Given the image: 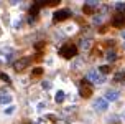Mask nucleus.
I'll return each instance as SVG.
<instances>
[{
	"label": "nucleus",
	"instance_id": "f257e3e1",
	"mask_svg": "<svg viewBox=\"0 0 125 124\" xmlns=\"http://www.w3.org/2000/svg\"><path fill=\"white\" fill-rule=\"evenodd\" d=\"M59 55L62 58H66V60H71V58H74L77 55V46L76 45H71V43L62 45L61 48H59Z\"/></svg>",
	"mask_w": 125,
	"mask_h": 124
},
{
	"label": "nucleus",
	"instance_id": "f03ea898",
	"mask_svg": "<svg viewBox=\"0 0 125 124\" xmlns=\"http://www.w3.org/2000/svg\"><path fill=\"white\" fill-rule=\"evenodd\" d=\"M87 80H91L92 83H95V84H102V83L105 81V78H104V74H100V73H97L95 69H92V71L87 73Z\"/></svg>",
	"mask_w": 125,
	"mask_h": 124
},
{
	"label": "nucleus",
	"instance_id": "7ed1b4c3",
	"mask_svg": "<svg viewBox=\"0 0 125 124\" xmlns=\"http://www.w3.org/2000/svg\"><path fill=\"white\" fill-rule=\"evenodd\" d=\"M79 94H81L82 98H91V94H92V88L89 86V80H82Z\"/></svg>",
	"mask_w": 125,
	"mask_h": 124
},
{
	"label": "nucleus",
	"instance_id": "20e7f679",
	"mask_svg": "<svg viewBox=\"0 0 125 124\" xmlns=\"http://www.w3.org/2000/svg\"><path fill=\"white\" fill-rule=\"evenodd\" d=\"M30 58L28 56H25V58H20V60H17V61L13 63V68L17 69V71H21V69L28 68V65H30Z\"/></svg>",
	"mask_w": 125,
	"mask_h": 124
},
{
	"label": "nucleus",
	"instance_id": "39448f33",
	"mask_svg": "<svg viewBox=\"0 0 125 124\" xmlns=\"http://www.w3.org/2000/svg\"><path fill=\"white\" fill-rule=\"evenodd\" d=\"M69 15H71L69 10H58V12H54V15H53V20L58 23V22H62V20H68Z\"/></svg>",
	"mask_w": 125,
	"mask_h": 124
},
{
	"label": "nucleus",
	"instance_id": "423d86ee",
	"mask_svg": "<svg viewBox=\"0 0 125 124\" xmlns=\"http://www.w3.org/2000/svg\"><path fill=\"white\" fill-rule=\"evenodd\" d=\"M119 91H115V89H109L105 93V101H115V99H119Z\"/></svg>",
	"mask_w": 125,
	"mask_h": 124
},
{
	"label": "nucleus",
	"instance_id": "0eeeda50",
	"mask_svg": "<svg viewBox=\"0 0 125 124\" xmlns=\"http://www.w3.org/2000/svg\"><path fill=\"white\" fill-rule=\"evenodd\" d=\"M112 25H114V27H117V28H119V27H122V25H124V13L115 15V17L112 18Z\"/></svg>",
	"mask_w": 125,
	"mask_h": 124
},
{
	"label": "nucleus",
	"instance_id": "6e6552de",
	"mask_svg": "<svg viewBox=\"0 0 125 124\" xmlns=\"http://www.w3.org/2000/svg\"><path fill=\"white\" fill-rule=\"evenodd\" d=\"M94 106H95V109H99V111H105L107 109V101L105 99H97Z\"/></svg>",
	"mask_w": 125,
	"mask_h": 124
},
{
	"label": "nucleus",
	"instance_id": "1a4fd4ad",
	"mask_svg": "<svg viewBox=\"0 0 125 124\" xmlns=\"http://www.w3.org/2000/svg\"><path fill=\"white\" fill-rule=\"evenodd\" d=\"M0 103L2 104H7V103H12V96L7 93H0Z\"/></svg>",
	"mask_w": 125,
	"mask_h": 124
},
{
	"label": "nucleus",
	"instance_id": "9d476101",
	"mask_svg": "<svg viewBox=\"0 0 125 124\" xmlns=\"http://www.w3.org/2000/svg\"><path fill=\"white\" fill-rule=\"evenodd\" d=\"M38 12H40V7H38L36 3H33V5H31V8H30V15H31V18H36Z\"/></svg>",
	"mask_w": 125,
	"mask_h": 124
},
{
	"label": "nucleus",
	"instance_id": "9b49d317",
	"mask_svg": "<svg viewBox=\"0 0 125 124\" xmlns=\"http://www.w3.org/2000/svg\"><path fill=\"white\" fill-rule=\"evenodd\" d=\"M64 98H66V96H64V91H61V89H59V91L56 93V96H54V101H56V103H62V101H64Z\"/></svg>",
	"mask_w": 125,
	"mask_h": 124
},
{
	"label": "nucleus",
	"instance_id": "f8f14e48",
	"mask_svg": "<svg viewBox=\"0 0 125 124\" xmlns=\"http://www.w3.org/2000/svg\"><path fill=\"white\" fill-rule=\"evenodd\" d=\"M79 46H81L82 50H87L89 46H91V40H89V38H86V40L82 38V40H81V43H79Z\"/></svg>",
	"mask_w": 125,
	"mask_h": 124
},
{
	"label": "nucleus",
	"instance_id": "ddd939ff",
	"mask_svg": "<svg viewBox=\"0 0 125 124\" xmlns=\"http://www.w3.org/2000/svg\"><path fill=\"white\" fill-rule=\"evenodd\" d=\"M107 60H109V61L112 63V61H115V60H117V53H115V51H107Z\"/></svg>",
	"mask_w": 125,
	"mask_h": 124
},
{
	"label": "nucleus",
	"instance_id": "4468645a",
	"mask_svg": "<svg viewBox=\"0 0 125 124\" xmlns=\"http://www.w3.org/2000/svg\"><path fill=\"white\" fill-rule=\"evenodd\" d=\"M122 80H125V71H120V73H117L115 76H114V81H122Z\"/></svg>",
	"mask_w": 125,
	"mask_h": 124
},
{
	"label": "nucleus",
	"instance_id": "2eb2a0df",
	"mask_svg": "<svg viewBox=\"0 0 125 124\" xmlns=\"http://www.w3.org/2000/svg\"><path fill=\"white\" fill-rule=\"evenodd\" d=\"M109 71H110V66L109 65H102L100 66V74H107Z\"/></svg>",
	"mask_w": 125,
	"mask_h": 124
},
{
	"label": "nucleus",
	"instance_id": "dca6fc26",
	"mask_svg": "<svg viewBox=\"0 0 125 124\" xmlns=\"http://www.w3.org/2000/svg\"><path fill=\"white\" fill-rule=\"evenodd\" d=\"M0 80L5 81V83H10V76H8V74H5V73H0Z\"/></svg>",
	"mask_w": 125,
	"mask_h": 124
},
{
	"label": "nucleus",
	"instance_id": "f3484780",
	"mask_svg": "<svg viewBox=\"0 0 125 124\" xmlns=\"http://www.w3.org/2000/svg\"><path fill=\"white\" fill-rule=\"evenodd\" d=\"M41 73H43V68H35L33 69V76H40Z\"/></svg>",
	"mask_w": 125,
	"mask_h": 124
},
{
	"label": "nucleus",
	"instance_id": "a211bd4d",
	"mask_svg": "<svg viewBox=\"0 0 125 124\" xmlns=\"http://www.w3.org/2000/svg\"><path fill=\"white\" fill-rule=\"evenodd\" d=\"M13 111H15V106H8L5 109V114H13Z\"/></svg>",
	"mask_w": 125,
	"mask_h": 124
},
{
	"label": "nucleus",
	"instance_id": "6ab92c4d",
	"mask_svg": "<svg viewBox=\"0 0 125 124\" xmlns=\"http://www.w3.org/2000/svg\"><path fill=\"white\" fill-rule=\"evenodd\" d=\"M41 86H43L44 89H50V88H51V83H50V81H43V83H41Z\"/></svg>",
	"mask_w": 125,
	"mask_h": 124
},
{
	"label": "nucleus",
	"instance_id": "aec40b11",
	"mask_svg": "<svg viewBox=\"0 0 125 124\" xmlns=\"http://www.w3.org/2000/svg\"><path fill=\"white\" fill-rule=\"evenodd\" d=\"M115 7H117V10H120V12H122V10H125V3H122V2H119Z\"/></svg>",
	"mask_w": 125,
	"mask_h": 124
},
{
	"label": "nucleus",
	"instance_id": "412c9836",
	"mask_svg": "<svg viewBox=\"0 0 125 124\" xmlns=\"http://www.w3.org/2000/svg\"><path fill=\"white\" fill-rule=\"evenodd\" d=\"M122 37H124V38H125V31H124V33H122Z\"/></svg>",
	"mask_w": 125,
	"mask_h": 124
}]
</instances>
